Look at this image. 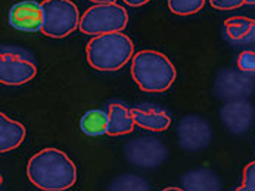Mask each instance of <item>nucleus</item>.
I'll use <instances>...</instances> for the list:
<instances>
[{
	"label": "nucleus",
	"instance_id": "obj_1",
	"mask_svg": "<svg viewBox=\"0 0 255 191\" xmlns=\"http://www.w3.org/2000/svg\"><path fill=\"white\" fill-rule=\"evenodd\" d=\"M27 177L37 189L64 191L77 181V168L68 154L59 149H43L27 163Z\"/></svg>",
	"mask_w": 255,
	"mask_h": 191
},
{
	"label": "nucleus",
	"instance_id": "obj_2",
	"mask_svg": "<svg viewBox=\"0 0 255 191\" xmlns=\"http://www.w3.org/2000/svg\"><path fill=\"white\" fill-rule=\"evenodd\" d=\"M131 76L146 93H164L176 81L173 62L161 52L140 50L131 58Z\"/></svg>",
	"mask_w": 255,
	"mask_h": 191
},
{
	"label": "nucleus",
	"instance_id": "obj_3",
	"mask_svg": "<svg viewBox=\"0 0 255 191\" xmlns=\"http://www.w3.org/2000/svg\"><path fill=\"white\" fill-rule=\"evenodd\" d=\"M89 65L102 72L121 69L134 55L131 38L123 31L93 36L86 46Z\"/></svg>",
	"mask_w": 255,
	"mask_h": 191
},
{
	"label": "nucleus",
	"instance_id": "obj_4",
	"mask_svg": "<svg viewBox=\"0 0 255 191\" xmlns=\"http://www.w3.org/2000/svg\"><path fill=\"white\" fill-rule=\"evenodd\" d=\"M128 24L127 10L114 3H96L89 7L80 18V31L87 36L124 31Z\"/></svg>",
	"mask_w": 255,
	"mask_h": 191
},
{
	"label": "nucleus",
	"instance_id": "obj_5",
	"mask_svg": "<svg viewBox=\"0 0 255 191\" xmlns=\"http://www.w3.org/2000/svg\"><path fill=\"white\" fill-rule=\"evenodd\" d=\"M41 33L46 37L64 38L70 36L80 25V12L71 0H44Z\"/></svg>",
	"mask_w": 255,
	"mask_h": 191
},
{
	"label": "nucleus",
	"instance_id": "obj_6",
	"mask_svg": "<svg viewBox=\"0 0 255 191\" xmlns=\"http://www.w3.org/2000/svg\"><path fill=\"white\" fill-rule=\"evenodd\" d=\"M124 154L131 163L137 166L155 168L167 159L168 150L162 141L153 137H142L127 143L124 147Z\"/></svg>",
	"mask_w": 255,
	"mask_h": 191
},
{
	"label": "nucleus",
	"instance_id": "obj_7",
	"mask_svg": "<svg viewBox=\"0 0 255 191\" xmlns=\"http://www.w3.org/2000/svg\"><path fill=\"white\" fill-rule=\"evenodd\" d=\"M37 74L36 65L13 52H1L0 56V82L4 85H22Z\"/></svg>",
	"mask_w": 255,
	"mask_h": 191
},
{
	"label": "nucleus",
	"instance_id": "obj_8",
	"mask_svg": "<svg viewBox=\"0 0 255 191\" xmlns=\"http://www.w3.org/2000/svg\"><path fill=\"white\" fill-rule=\"evenodd\" d=\"M179 143L186 150H201L211 141V129L205 119L189 115L177 125Z\"/></svg>",
	"mask_w": 255,
	"mask_h": 191
},
{
	"label": "nucleus",
	"instance_id": "obj_9",
	"mask_svg": "<svg viewBox=\"0 0 255 191\" xmlns=\"http://www.w3.org/2000/svg\"><path fill=\"white\" fill-rule=\"evenodd\" d=\"M43 21H44L43 6L34 0L18 1L9 10V24L19 31H27V33L41 31Z\"/></svg>",
	"mask_w": 255,
	"mask_h": 191
},
{
	"label": "nucleus",
	"instance_id": "obj_10",
	"mask_svg": "<svg viewBox=\"0 0 255 191\" xmlns=\"http://www.w3.org/2000/svg\"><path fill=\"white\" fill-rule=\"evenodd\" d=\"M25 138V127L10 119L9 116L0 114V152L6 153L21 146Z\"/></svg>",
	"mask_w": 255,
	"mask_h": 191
},
{
	"label": "nucleus",
	"instance_id": "obj_11",
	"mask_svg": "<svg viewBox=\"0 0 255 191\" xmlns=\"http://www.w3.org/2000/svg\"><path fill=\"white\" fill-rule=\"evenodd\" d=\"M131 115L134 118V122L137 127L147 129V131H155L161 132L165 131L171 125V116L162 109H130Z\"/></svg>",
	"mask_w": 255,
	"mask_h": 191
},
{
	"label": "nucleus",
	"instance_id": "obj_12",
	"mask_svg": "<svg viewBox=\"0 0 255 191\" xmlns=\"http://www.w3.org/2000/svg\"><path fill=\"white\" fill-rule=\"evenodd\" d=\"M108 118H110V124H108V132L107 134L112 135V137L130 134L136 127L131 111L127 109L126 106L120 105V103L110 105Z\"/></svg>",
	"mask_w": 255,
	"mask_h": 191
},
{
	"label": "nucleus",
	"instance_id": "obj_13",
	"mask_svg": "<svg viewBox=\"0 0 255 191\" xmlns=\"http://www.w3.org/2000/svg\"><path fill=\"white\" fill-rule=\"evenodd\" d=\"M251 106L248 103H233L227 105L221 111V119L229 127V129L235 132H244L248 129V125L251 124V118H241V114L248 111Z\"/></svg>",
	"mask_w": 255,
	"mask_h": 191
},
{
	"label": "nucleus",
	"instance_id": "obj_14",
	"mask_svg": "<svg viewBox=\"0 0 255 191\" xmlns=\"http://www.w3.org/2000/svg\"><path fill=\"white\" fill-rule=\"evenodd\" d=\"M183 186L187 190H220L219 180L207 169H195L183 177Z\"/></svg>",
	"mask_w": 255,
	"mask_h": 191
},
{
	"label": "nucleus",
	"instance_id": "obj_15",
	"mask_svg": "<svg viewBox=\"0 0 255 191\" xmlns=\"http://www.w3.org/2000/svg\"><path fill=\"white\" fill-rule=\"evenodd\" d=\"M108 124H110L108 114L93 109V111H89L87 114H84V116L81 118L80 127L84 134L98 137V135H104L108 132Z\"/></svg>",
	"mask_w": 255,
	"mask_h": 191
},
{
	"label": "nucleus",
	"instance_id": "obj_16",
	"mask_svg": "<svg viewBox=\"0 0 255 191\" xmlns=\"http://www.w3.org/2000/svg\"><path fill=\"white\" fill-rule=\"evenodd\" d=\"M226 34L229 38L241 41L255 36V21L247 16H233L224 22Z\"/></svg>",
	"mask_w": 255,
	"mask_h": 191
},
{
	"label": "nucleus",
	"instance_id": "obj_17",
	"mask_svg": "<svg viewBox=\"0 0 255 191\" xmlns=\"http://www.w3.org/2000/svg\"><path fill=\"white\" fill-rule=\"evenodd\" d=\"M205 4V0H168V7L173 13L187 16L198 13Z\"/></svg>",
	"mask_w": 255,
	"mask_h": 191
},
{
	"label": "nucleus",
	"instance_id": "obj_18",
	"mask_svg": "<svg viewBox=\"0 0 255 191\" xmlns=\"http://www.w3.org/2000/svg\"><path fill=\"white\" fill-rule=\"evenodd\" d=\"M111 190H149V184L134 175H124L117 178L110 187Z\"/></svg>",
	"mask_w": 255,
	"mask_h": 191
},
{
	"label": "nucleus",
	"instance_id": "obj_19",
	"mask_svg": "<svg viewBox=\"0 0 255 191\" xmlns=\"http://www.w3.org/2000/svg\"><path fill=\"white\" fill-rule=\"evenodd\" d=\"M239 191H255V160L248 163L244 169V183L241 187H238Z\"/></svg>",
	"mask_w": 255,
	"mask_h": 191
},
{
	"label": "nucleus",
	"instance_id": "obj_20",
	"mask_svg": "<svg viewBox=\"0 0 255 191\" xmlns=\"http://www.w3.org/2000/svg\"><path fill=\"white\" fill-rule=\"evenodd\" d=\"M238 66L244 72H255V53L254 52H242L238 58Z\"/></svg>",
	"mask_w": 255,
	"mask_h": 191
},
{
	"label": "nucleus",
	"instance_id": "obj_21",
	"mask_svg": "<svg viewBox=\"0 0 255 191\" xmlns=\"http://www.w3.org/2000/svg\"><path fill=\"white\" fill-rule=\"evenodd\" d=\"M210 4L219 10H232L245 4L242 0H210Z\"/></svg>",
	"mask_w": 255,
	"mask_h": 191
},
{
	"label": "nucleus",
	"instance_id": "obj_22",
	"mask_svg": "<svg viewBox=\"0 0 255 191\" xmlns=\"http://www.w3.org/2000/svg\"><path fill=\"white\" fill-rule=\"evenodd\" d=\"M147 1H150V0H124V3H126V4H128V6H131V7L143 6V4L147 3Z\"/></svg>",
	"mask_w": 255,
	"mask_h": 191
},
{
	"label": "nucleus",
	"instance_id": "obj_23",
	"mask_svg": "<svg viewBox=\"0 0 255 191\" xmlns=\"http://www.w3.org/2000/svg\"><path fill=\"white\" fill-rule=\"evenodd\" d=\"M89 1H93V3H114L115 0H89Z\"/></svg>",
	"mask_w": 255,
	"mask_h": 191
},
{
	"label": "nucleus",
	"instance_id": "obj_24",
	"mask_svg": "<svg viewBox=\"0 0 255 191\" xmlns=\"http://www.w3.org/2000/svg\"><path fill=\"white\" fill-rule=\"evenodd\" d=\"M183 189L180 187H167V189H164V191H182Z\"/></svg>",
	"mask_w": 255,
	"mask_h": 191
},
{
	"label": "nucleus",
	"instance_id": "obj_25",
	"mask_svg": "<svg viewBox=\"0 0 255 191\" xmlns=\"http://www.w3.org/2000/svg\"><path fill=\"white\" fill-rule=\"evenodd\" d=\"M244 3H247V4H255V0H242Z\"/></svg>",
	"mask_w": 255,
	"mask_h": 191
}]
</instances>
